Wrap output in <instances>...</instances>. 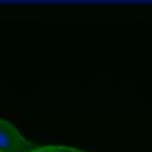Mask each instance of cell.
I'll list each match as a JSON object with an SVG mask.
<instances>
[{
    "instance_id": "cell-1",
    "label": "cell",
    "mask_w": 152,
    "mask_h": 152,
    "mask_svg": "<svg viewBox=\"0 0 152 152\" xmlns=\"http://www.w3.org/2000/svg\"><path fill=\"white\" fill-rule=\"evenodd\" d=\"M36 147L27 141L20 131L6 122V120H0V152H34Z\"/></svg>"
},
{
    "instance_id": "cell-2",
    "label": "cell",
    "mask_w": 152,
    "mask_h": 152,
    "mask_svg": "<svg viewBox=\"0 0 152 152\" xmlns=\"http://www.w3.org/2000/svg\"><path fill=\"white\" fill-rule=\"evenodd\" d=\"M34 152H81V150L68 148V147H43V148H36Z\"/></svg>"
}]
</instances>
